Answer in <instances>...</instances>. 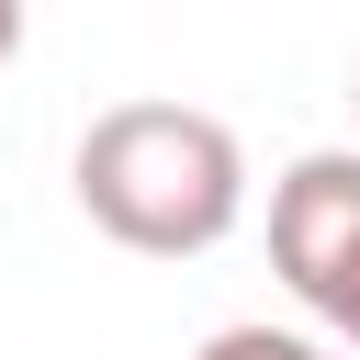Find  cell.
I'll return each instance as SVG.
<instances>
[{
	"mask_svg": "<svg viewBox=\"0 0 360 360\" xmlns=\"http://www.w3.org/2000/svg\"><path fill=\"white\" fill-rule=\"evenodd\" d=\"M202 360H326L315 338H292V326H214L202 338Z\"/></svg>",
	"mask_w": 360,
	"mask_h": 360,
	"instance_id": "3957f363",
	"label": "cell"
},
{
	"mask_svg": "<svg viewBox=\"0 0 360 360\" xmlns=\"http://www.w3.org/2000/svg\"><path fill=\"white\" fill-rule=\"evenodd\" d=\"M349 112H360V68H349Z\"/></svg>",
	"mask_w": 360,
	"mask_h": 360,
	"instance_id": "5b68a950",
	"label": "cell"
},
{
	"mask_svg": "<svg viewBox=\"0 0 360 360\" xmlns=\"http://www.w3.org/2000/svg\"><path fill=\"white\" fill-rule=\"evenodd\" d=\"M270 270L326 338L360 349V146H315L270 180Z\"/></svg>",
	"mask_w": 360,
	"mask_h": 360,
	"instance_id": "7a4b0ae2",
	"label": "cell"
},
{
	"mask_svg": "<svg viewBox=\"0 0 360 360\" xmlns=\"http://www.w3.org/2000/svg\"><path fill=\"white\" fill-rule=\"evenodd\" d=\"M79 214L135 259H202L248 214V146L191 101H112L79 135Z\"/></svg>",
	"mask_w": 360,
	"mask_h": 360,
	"instance_id": "6da1fadb",
	"label": "cell"
},
{
	"mask_svg": "<svg viewBox=\"0 0 360 360\" xmlns=\"http://www.w3.org/2000/svg\"><path fill=\"white\" fill-rule=\"evenodd\" d=\"M22 56V0H0V68Z\"/></svg>",
	"mask_w": 360,
	"mask_h": 360,
	"instance_id": "277c9868",
	"label": "cell"
}]
</instances>
